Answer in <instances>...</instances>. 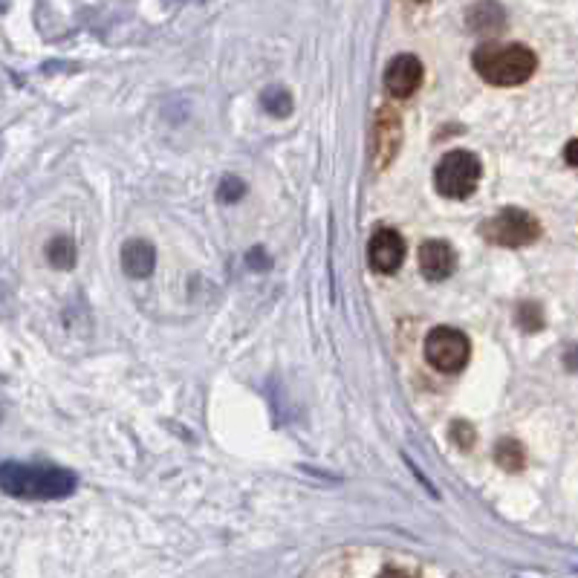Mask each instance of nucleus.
Instances as JSON below:
<instances>
[{"instance_id": "15", "label": "nucleus", "mask_w": 578, "mask_h": 578, "mask_svg": "<svg viewBox=\"0 0 578 578\" xmlns=\"http://www.w3.org/2000/svg\"><path fill=\"white\" fill-rule=\"evenodd\" d=\"M474 440H477L474 425H469L466 420H457L451 425V443L460 448V451H472Z\"/></svg>"}, {"instance_id": "5", "label": "nucleus", "mask_w": 578, "mask_h": 578, "mask_svg": "<svg viewBox=\"0 0 578 578\" xmlns=\"http://www.w3.org/2000/svg\"><path fill=\"white\" fill-rule=\"evenodd\" d=\"M425 359L440 373H460L472 359V342L457 327H434L425 336Z\"/></svg>"}, {"instance_id": "9", "label": "nucleus", "mask_w": 578, "mask_h": 578, "mask_svg": "<svg viewBox=\"0 0 578 578\" xmlns=\"http://www.w3.org/2000/svg\"><path fill=\"white\" fill-rule=\"evenodd\" d=\"M420 272L434 284L448 281L457 272V252L451 249V243H446V240H425L420 246Z\"/></svg>"}, {"instance_id": "13", "label": "nucleus", "mask_w": 578, "mask_h": 578, "mask_svg": "<svg viewBox=\"0 0 578 578\" xmlns=\"http://www.w3.org/2000/svg\"><path fill=\"white\" fill-rule=\"evenodd\" d=\"M44 252H47V261L53 263L55 269H73L76 266V243H73V237L55 235L47 243Z\"/></svg>"}, {"instance_id": "11", "label": "nucleus", "mask_w": 578, "mask_h": 578, "mask_svg": "<svg viewBox=\"0 0 578 578\" xmlns=\"http://www.w3.org/2000/svg\"><path fill=\"white\" fill-rule=\"evenodd\" d=\"M466 24L472 32H500L506 27V12L498 0H480L466 12Z\"/></svg>"}, {"instance_id": "8", "label": "nucleus", "mask_w": 578, "mask_h": 578, "mask_svg": "<svg viewBox=\"0 0 578 578\" xmlns=\"http://www.w3.org/2000/svg\"><path fill=\"white\" fill-rule=\"evenodd\" d=\"M402 145V122L394 107H382L376 113V125H373V151H376V165L388 168L391 159L399 154Z\"/></svg>"}, {"instance_id": "6", "label": "nucleus", "mask_w": 578, "mask_h": 578, "mask_svg": "<svg viewBox=\"0 0 578 578\" xmlns=\"http://www.w3.org/2000/svg\"><path fill=\"white\" fill-rule=\"evenodd\" d=\"M405 237L394 229H379L368 240V263L373 272L379 275H394L396 269L405 261Z\"/></svg>"}, {"instance_id": "12", "label": "nucleus", "mask_w": 578, "mask_h": 578, "mask_svg": "<svg viewBox=\"0 0 578 578\" xmlns=\"http://www.w3.org/2000/svg\"><path fill=\"white\" fill-rule=\"evenodd\" d=\"M495 463H498L503 472H521L526 466V451L518 440H509L503 437L498 446H495Z\"/></svg>"}, {"instance_id": "18", "label": "nucleus", "mask_w": 578, "mask_h": 578, "mask_svg": "<svg viewBox=\"0 0 578 578\" xmlns=\"http://www.w3.org/2000/svg\"><path fill=\"white\" fill-rule=\"evenodd\" d=\"M576 139H570V142H567V165H570V168H576L578 162H576Z\"/></svg>"}, {"instance_id": "14", "label": "nucleus", "mask_w": 578, "mask_h": 578, "mask_svg": "<svg viewBox=\"0 0 578 578\" xmlns=\"http://www.w3.org/2000/svg\"><path fill=\"white\" fill-rule=\"evenodd\" d=\"M263 110L275 119H284L292 113V96H289L287 87H266L261 96Z\"/></svg>"}, {"instance_id": "10", "label": "nucleus", "mask_w": 578, "mask_h": 578, "mask_svg": "<svg viewBox=\"0 0 578 578\" xmlns=\"http://www.w3.org/2000/svg\"><path fill=\"white\" fill-rule=\"evenodd\" d=\"M122 269H125L131 278H136V281L151 278L154 269H157V249H154L148 240L133 237V240H128V243L122 246Z\"/></svg>"}, {"instance_id": "3", "label": "nucleus", "mask_w": 578, "mask_h": 578, "mask_svg": "<svg viewBox=\"0 0 578 578\" xmlns=\"http://www.w3.org/2000/svg\"><path fill=\"white\" fill-rule=\"evenodd\" d=\"M483 177V162L472 151H448L434 168V188L448 200L472 197Z\"/></svg>"}, {"instance_id": "4", "label": "nucleus", "mask_w": 578, "mask_h": 578, "mask_svg": "<svg viewBox=\"0 0 578 578\" xmlns=\"http://www.w3.org/2000/svg\"><path fill=\"white\" fill-rule=\"evenodd\" d=\"M541 223L524 209H515V206H506L500 209L495 217L483 220L480 223V235L486 243L492 246H503V249H521L529 246L541 237Z\"/></svg>"}, {"instance_id": "19", "label": "nucleus", "mask_w": 578, "mask_h": 578, "mask_svg": "<svg viewBox=\"0 0 578 578\" xmlns=\"http://www.w3.org/2000/svg\"><path fill=\"white\" fill-rule=\"evenodd\" d=\"M414 3H425V0H414Z\"/></svg>"}, {"instance_id": "7", "label": "nucleus", "mask_w": 578, "mask_h": 578, "mask_svg": "<svg viewBox=\"0 0 578 578\" xmlns=\"http://www.w3.org/2000/svg\"><path fill=\"white\" fill-rule=\"evenodd\" d=\"M422 61L417 55L402 53L391 58L388 70H385V90L394 96V99H408L420 90L422 84Z\"/></svg>"}, {"instance_id": "17", "label": "nucleus", "mask_w": 578, "mask_h": 578, "mask_svg": "<svg viewBox=\"0 0 578 578\" xmlns=\"http://www.w3.org/2000/svg\"><path fill=\"white\" fill-rule=\"evenodd\" d=\"M518 324L524 327L526 333H532V330H541V327H544L541 307H535L532 301H524V304L518 307Z\"/></svg>"}, {"instance_id": "16", "label": "nucleus", "mask_w": 578, "mask_h": 578, "mask_svg": "<svg viewBox=\"0 0 578 578\" xmlns=\"http://www.w3.org/2000/svg\"><path fill=\"white\" fill-rule=\"evenodd\" d=\"M243 194H246V183H243L240 177H223V183L217 188V197H220V203H226V206L237 203Z\"/></svg>"}, {"instance_id": "1", "label": "nucleus", "mask_w": 578, "mask_h": 578, "mask_svg": "<svg viewBox=\"0 0 578 578\" xmlns=\"http://www.w3.org/2000/svg\"><path fill=\"white\" fill-rule=\"evenodd\" d=\"M76 486H79V477L53 463H24V460L0 463V489L12 498L61 500L70 498Z\"/></svg>"}, {"instance_id": "2", "label": "nucleus", "mask_w": 578, "mask_h": 578, "mask_svg": "<svg viewBox=\"0 0 578 578\" xmlns=\"http://www.w3.org/2000/svg\"><path fill=\"white\" fill-rule=\"evenodd\" d=\"M477 76L492 84V87H518L535 76L538 70V55L526 44H480L472 55Z\"/></svg>"}]
</instances>
